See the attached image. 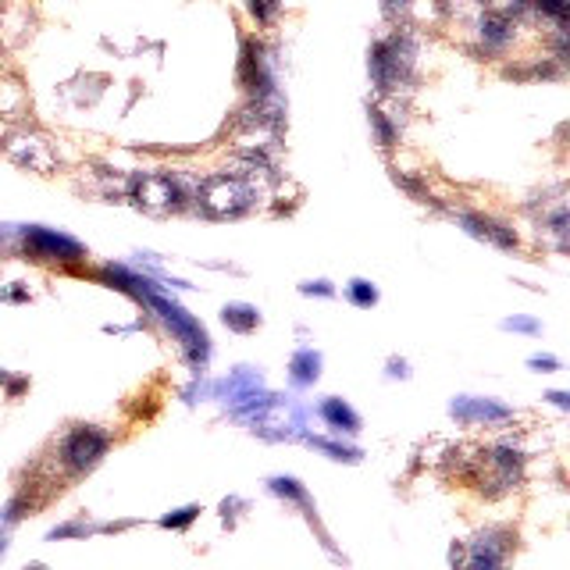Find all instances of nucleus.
Wrapping results in <instances>:
<instances>
[{"mask_svg":"<svg viewBox=\"0 0 570 570\" xmlns=\"http://www.w3.org/2000/svg\"><path fill=\"white\" fill-rule=\"evenodd\" d=\"M417 68V40L410 33H392L375 43L371 50V75L382 97H399L403 86H410Z\"/></svg>","mask_w":570,"mask_h":570,"instance_id":"nucleus-1","label":"nucleus"},{"mask_svg":"<svg viewBox=\"0 0 570 570\" xmlns=\"http://www.w3.org/2000/svg\"><path fill=\"white\" fill-rule=\"evenodd\" d=\"M464 221L471 225L474 236H489V239H496V243H503V246H517V239L506 236V232H499V225H492V221H485V218H464Z\"/></svg>","mask_w":570,"mask_h":570,"instance_id":"nucleus-9","label":"nucleus"},{"mask_svg":"<svg viewBox=\"0 0 570 570\" xmlns=\"http://www.w3.org/2000/svg\"><path fill=\"white\" fill-rule=\"evenodd\" d=\"M132 200H136L139 207H147V211L164 214V211H179L186 193H182L179 182L171 179V175L150 171V175H139V179L132 182Z\"/></svg>","mask_w":570,"mask_h":570,"instance_id":"nucleus-5","label":"nucleus"},{"mask_svg":"<svg viewBox=\"0 0 570 570\" xmlns=\"http://www.w3.org/2000/svg\"><path fill=\"white\" fill-rule=\"evenodd\" d=\"M414 0H385V15H403Z\"/></svg>","mask_w":570,"mask_h":570,"instance_id":"nucleus-14","label":"nucleus"},{"mask_svg":"<svg viewBox=\"0 0 570 570\" xmlns=\"http://www.w3.org/2000/svg\"><path fill=\"white\" fill-rule=\"evenodd\" d=\"M243 314H246V310H239V307L225 310V325L239 328V332H246V328H253V325H257V314H250V318H243Z\"/></svg>","mask_w":570,"mask_h":570,"instance_id":"nucleus-12","label":"nucleus"},{"mask_svg":"<svg viewBox=\"0 0 570 570\" xmlns=\"http://www.w3.org/2000/svg\"><path fill=\"white\" fill-rule=\"evenodd\" d=\"M104 453H107V435L97 432L93 424H79V428H72V432L65 435V442H61V464L72 474L97 467Z\"/></svg>","mask_w":570,"mask_h":570,"instance_id":"nucleus-4","label":"nucleus"},{"mask_svg":"<svg viewBox=\"0 0 570 570\" xmlns=\"http://www.w3.org/2000/svg\"><path fill=\"white\" fill-rule=\"evenodd\" d=\"M353 296H357V303H375V289H367L364 282H353Z\"/></svg>","mask_w":570,"mask_h":570,"instance_id":"nucleus-13","label":"nucleus"},{"mask_svg":"<svg viewBox=\"0 0 570 570\" xmlns=\"http://www.w3.org/2000/svg\"><path fill=\"white\" fill-rule=\"evenodd\" d=\"M325 417H328L332 424H346V432H353V428H357V417H353L346 407H339V403H328V407H325Z\"/></svg>","mask_w":570,"mask_h":570,"instance_id":"nucleus-10","label":"nucleus"},{"mask_svg":"<svg viewBox=\"0 0 570 570\" xmlns=\"http://www.w3.org/2000/svg\"><path fill=\"white\" fill-rule=\"evenodd\" d=\"M196 200L214 218H236L257 204V179H250L243 171H221V175L200 182Z\"/></svg>","mask_w":570,"mask_h":570,"instance_id":"nucleus-2","label":"nucleus"},{"mask_svg":"<svg viewBox=\"0 0 570 570\" xmlns=\"http://www.w3.org/2000/svg\"><path fill=\"white\" fill-rule=\"evenodd\" d=\"M531 8H538V15L549 18L556 29H563L567 22V0H531Z\"/></svg>","mask_w":570,"mask_h":570,"instance_id":"nucleus-8","label":"nucleus"},{"mask_svg":"<svg viewBox=\"0 0 570 570\" xmlns=\"http://www.w3.org/2000/svg\"><path fill=\"white\" fill-rule=\"evenodd\" d=\"M0 150H4V157H8L11 164H18V168H29V171H40V175H47V171L57 168L54 143H50L47 136H40V132L11 129L8 136L0 139Z\"/></svg>","mask_w":570,"mask_h":570,"instance_id":"nucleus-3","label":"nucleus"},{"mask_svg":"<svg viewBox=\"0 0 570 570\" xmlns=\"http://www.w3.org/2000/svg\"><path fill=\"white\" fill-rule=\"evenodd\" d=\"M0 549H4V538H0Z\"/></svg>","mask_w":570,"mask_h":570,"instance_id":"nucleus-15","label":"nucleus"},{"mask_svg":"<svg viewBox=\"0 0 570 570\" xmlns=\"http://www.w3.org/2000/svg\"><path fill=\"white\" fill-rule=\"evenodd\" d=\"M25 250L40 257V261H82V246L75 239L61 236V232H50V228H29L25 232Z\"/></svg>","mask_w":570,"mask_h":570,"instance_id":"nucleus-6","label":"nucleus"},{"mask_svg":"<svg viewBox=\"0 0 570 570\" xmlns=\"http://www.w3.org/2000/svg\"><path fill=\"white\" fill-rule=\"evenodd\" d=\"M25 107H29V97H25L22 82L0 75V118H22Z\"/></svg>","mask_w":570,"mask_h":570,"instance_id":"nucleus-7","label":"nucleus"},{"mask_svg":"<svg viewBox=\"0 0 570 570\" xmlns=\"http://www.w3.org/2000/svg\"><path fill=\"white\" fill-rule=\"evenodd\" d=\"M250 11H253V18L261 25H268L271 18H275V11H278V0H250Z\"/></svg>","mask_w":570,"mask_h":570,"instance_id":"nucleus-11","label":"nucleus"}]
</instances>
